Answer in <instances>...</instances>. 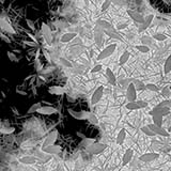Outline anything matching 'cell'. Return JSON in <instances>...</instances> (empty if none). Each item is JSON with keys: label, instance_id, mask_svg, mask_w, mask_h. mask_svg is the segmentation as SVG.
<instances>
[{"label": "cell", "instance_id": "obj_60", "mask_svg": "<svg viewBox=\"0 0 171 171\" xmlns=\"http://www.w3.org/2000/svg\"><path fill=\"white\" fill-rule=\"evenodd\" d=\"M0 2H1V3H2V4H3V3H4V2H6V0H0Z\"/></svg>", "mask_w": 171, "mask_h": 171}, {"label": "cell", "instance_id": "obj_46", "mask_svg": "<svg viewBox=\"0 0 171 171\" xmlns=\"http://www.w3.org/2000/svg\"><path fill=\"white\" fill-rule=\"evenodd\" d=\"M85 70H86V66H83V65H76L75 66V72L77 74H83V72H85Z\"/></svg>", "mask_w": 171, "mask_h": 171}, {"label": "cell", "instance_id": "obj_54", "mask_svg": "<svg viewBox=\"0 0 171 171\" xmlns=\"http://www.w3.org/2000/svg\"><path fill=\"white\" fill-rule=\"evenodd\" d=\"M26 34H27L28 37L30 38H31V40H32V41H34V42H37V43H38V40H37V38H35V37H34V35H33V34H31L30 32H27V33H26Z\"/></svg>", "mask_w": 171, "mask_h": 171}, {"label": "cell", "instance_id": "obj_10", "mask_svg": "<svg viewBox=\"0 0 171 171\" xmlns=\"http://www.w3.org/2000/svg\"><path fill=\"white\" fill-rule=\"evenodd\" d=\"M104 29H102L98 25H96L95 30H94V41L98 47L102 46V42H103V38H104Z\"/></svg>", "mask_w": 171, "mask_h": 171}, {"label": "cell", "instance_id": "obj_50", "mask_svg": "<svg viewBox=\"0 0 171 171\" xmlns=\"http://www.w3.org/2000/svg\"><path fill=\"white\" fill-rule=\"evenodd\" d=\"M111 2L114 4H115V6H124V0H111Z\"/></svg>", "mask_w": 171, "mask_h": 171}, {"label": "cell", "instance_id": "obj_38", "mask_svg": "<svg viewBox=\"0 0 171 171\" xmlns=\"http://www.w3.org/2000/svg\"><path fill=\"white\" fill-rule=\"evenodd\" d=\"M146 89L150 91H152V92H158V87L155 85V83H146Z\"/></svg>", "mask_w": 171, "mask_h": 171}, {"label": "cell", "instance_id": "obj_11", "mask_svg": "<svg viewBox=\"0 0 171 171\" xmlns=\"http://www.w3.org/2000/svg\"><path fill=\"white\" fill-rule=\"evenodd\" d=\"M149 127H150V128L152 129L157 136H162V137H169L170 136V134L168 133L163 126H158V125H156L154 123H151V124H149Z\"/></svg>", "mask_w": 171, "mask_h": 171}, {"label": "cell", "instance_id": "obj_29", "mask_svg": "<svg viewBox=\"0 0 171 171\" xmlns=\"http://www.w3.org/2000/svg\"><path fill=\"white\" fill-rule=\"evenodd\" d=\"M152 120H153V123L158 125V126H162L163 122H164V117L162 115H152Z\"/></svg>", "mask_w": 171, "mask_h": 171}, {"label": "cell", "instance_id": "obj_3", "mask_svg": "<svg viewBox=\"0 0 171 171\" xmlns=\"http://www.w3.org/2000/svg\"><path fill=\"white\" fill-rule=\"evenodd\" d=\"M41 32H42V37L45 40V42L48 43V44H52V30H50L49 26L46 23H42V25H41Z\"/></svg>", "mask_w": 171, "mask_h": 171}, {"label": "cell", "instance_id": "obj_8", "mask_svg": "<svg viewBox=\"0 0 171 171\" xmlns=\"http://www.w3.org/2000/svg\"><path fill=\"white\" fill-rule=\"evenodd\" d=\"M160 157V154L156 153V152H149V153H144V154H141L139 156V160L142 163H151V162H154L155 160Z\"/></svg>", "mask_w": 171, "mask_h": 171}, {"label": "cell", "instance_id": "obj_52", "mask_svg": "<svg viewBox=\"0 0 171 171\" xmlns=\"http://www.w3.org/2000/svg\"><path fill=\"white\" fill-rule=\"evenodd\" d=\"M1 38L4 41V42H7V43H11V40H10V38H9L8 37H7L6 34H4V33H2V34H1Z\"/></svg>", "mask_w": 171, "mask_h": 171}, {"label": "cell", "instance_id": "obj_45", "mask_svg": "<svg viewBox=\"0 0 171 171\" xmlns=\"http://www.w3.org/2000/svg\"><path fill=\"white\" fill-rule=\"evenodd\" d=\"M102 69H103L102 64H96V65L93 66V69H91V73H98Z\"/></svg>", "mask_w": 171, "mask_h": 171}, {"label": "cell", "instance_id": "obj_19", "mask_svg": "<svg viewBox=\"0 0 171 171\" xmlns=\"http://www.w3.org/2000/svg\"><path fill=\"white\" fill-rule=\"evenodd\" d=\"M76 37H77L76 32H66L62 35L60 41H61V43H63V44H66V43H70L71 41H73Z\"/></svg>", "mask_w": 171, "mask_h": 171}, {"label": "cell", "instance_id": "obj_43", "mask_svg": "<svg viewBox=\"0 0 171 171\" xmlns=\"http://www.w3.org/2000/svg\"><path fill=\"white\" fill-rule=\"evenodd\" d=\"M34 67L37 69V72H40L42 70V64L40 63V60L38 58H35L34 59Z\"/></svg>", "mask_w": 171, "mask_h": 171}, {"label": "cell", "instance_id": "obj_18", "mask_svg": "<svg viewBox=\"0 0 171 171\" xmlns=\"http://www.w3.org/2000/svg\"><path fill=\"white\" fill-rule=\"evenodd\" d=\"M106 78H107V81L110 83L111 86H115L117 85V77H115V73L111 71V69H106Z\"/></svg>", "mask_w": 171, "mask_h": 171}, {"label": "cell", "instance_id": "obj_13", "mask_svg": "<svg viewBox=\"0 0 171 171\" xmlns=\"http://www.w3.org/2000/svg\"><path fill=\"white\" fill-rule=\"evenodd\" d=\"M43 152L46 154H50V155H57L61 152V146H56V144H52V146H45V148H42Z\"/></svg>", "mask_w": 171, "mask_h": 171}, {"label": "cell", "instance_id": "obj_56", "mask_svg": "<svg viewBox=\"0 0 171 171\" xmlns=\"http://www.w3.org/2000/svg\"><path fill=\"white\" fill-rule=\"evenodd\" d=\"M11 109L13 110V114L15 115H19V111H18L17 108H15V107H11Z\"/></svg>", "mask_w": 171, "mask_h": 171}, {"label": "cell", "instance_id": "obj_9", "mask_svg": "<svg viewBox=\"0 0 171 171\" xmlns=\"http://www.w3.org/2000/svg\"><path fill=\"white\" fill-rule=\"evenodd\" d=\"M58 131H52V133H49L46 136L45 140L43 141V144H42V148H45V146H52V144H55L56 142L57 138H58Z\"/></svg>", "mask_w": 171, "mask_h": 171}, {"label": "cell", "instance_id": "obj_23", "mask_svg": "<svg viewBox=\"0 0 171 171\" xmlns=\"http://www.w3.org/2000/svg\"><path fill=\"white\" fill-rule=\"evenodd\" d=\"M171 72V55H169L165 60V63H164V74L168 75Z\"/></svg>", "mask_w": 171, "mask_h": 171}, {"label": "cell", "instance_id": "obj_41", "mask_svg": "<svg viewBox=\"0 0 171 171\" xmlns=\"http://www.w3.org/2000/svg\"><path fill=\"white\" fill-rule=\"evenodd\" d=\"M8 57H9V59L11 60V61H13V62H18V58L16 57V55L14 54V52H8Z\"/></svg>", "mask_w": 171, "mask_h": 171}, {"label": "cell", "instance_id": "obj_26", "mask_svg": "<svg viewBox=\"0 0 171 171\" xmlns=\"http://www.w3.org/2000/svg\"><path fill=\"white\" fill-rule=\"evenodd\" d=\"M141 132L146 135V136H148V137H151V138H153V137H155L156 136V134L154 133V132L152 131V129L149 127V125H144V126L141 127Z\"/></svg>", "mask_w": 171, "mask_h": 171}, {"label": "cell", "instance_id": "obj_7", "mask_svg": "<svg viewBox=\"0 0 171 171\" xmlns=\"http://www.w3.org/2000/svg\"><path fill=\"white\" fill-rule=\"evenodd\" d=\"M151 115H162L163 117H166V115H168L170 114V107H168V106H160V105H156L155 107L153 108L152 110H151L150 112H149Z\"/></svg>", "mask_w": 171, "mask_h": 171}, {"label": "cell", "instance_id": "obj_2", "mask_svg": "<svg viewBox=\"0 0 171 171\" xmlns=\"http://www.w3.org/2000/svg\"><path fill=\"white\" fill-rule=\"evenodd\" d=\"M115 49H117V44L108 45V46H106L105 48H103V49L101 50L100 54H98V56H97V58H96V60H97V61H102V60H105L106 58L111 56V55L115 52Z\"/></svg>", "mask_w": 171, "mask_h": 171}, {"label": "cell", "instance_id": "obj_37", "mask_svg": "<svg viewBox=\"0 0 171 171\" xmlns=\"http://www.w3.org/2000/svg\"><path fill=\"white\" fill-rule=\"evenodd\" d=\"M162 95L165 98H169L171 97V89L170 87H165V88L162 90Z\"/></svg>", "mask_w": 171, "mask_h": 171}, {"label": "cell", "instance_id": "obj_14", "mask_svg": "<svg viewBox=\"0 0 171 171\" xmlns=\"http://www.w3.org/2000/svg\"><path fill=\"white\" fill-rule=\"evenodd\" d=\"M48 93L52 95L61 96L65 93V90H64V88L61 86H50L49 88H48Z\"/></svg>", "mask_w": 171, "mask_h": 171}, {"label": "cell", "instance_id": "obj_51", "mask_svg": "<svg viewBox=\"0 0 171 171\" xmlns=\"http://www.w3.org/2000/svg\"><path fill=\"white\" fill-rule=\"evenodd\" d=\"M16 93H17V94H20V95H27V92L24 91L23 89H20V87H17V88H16Z\"/></svg>", "mask_w": 171, "mask_h": 171}, {"label": "cell", "instance_id": "obj_4", "mask_svg": "<svg viewBox=\"0 0 171 171\" xmlns=\"http://www.w3.org/2000/svg\"><path fill=\"white\" fill-rule=\"evenodd\" d=\"M69 114L76 120H88L89 115H90V112L89 111H85V110H80V111H76V110L72 109V108H69L67 109Z\"/></svg>", "mask_w": 171, "mask_h": 171}, {"label": "cell", "instance_id": "obj_59", "mask_svg": "<svg viewBox=\"0 0 171 171\" xmlns=\"http://www.w3.org/2000/svg\"><path fill=\"white\" fill-rule=\"evenodd\" d=\"M29 56H34V52H29Z\"/></svg>", "mask_w": 171, "mask_h": 171}, {"label": "cell", "instance_id": "obj_32", "mask_svg": "<svg viewBox=\"0 0 171 171\" xmlns=\"http://www.w3.org/2000/svg\"><path fill=\"white\" fill-rule=\"evenodd\" d=\"M154 38L152 37H149V35H146V37H142L141 38V43L142 44H144V45H148L149 47L151 46V45H153L154 44Z\"/></svg>", "mask_w": 171, "mask_h": 171}, {"label": "cell", "instance_id": "obj_25", "mask_svg": "<svg viewBox=\"0 0 171 171\" xmlns=\"http://www.w3.org/2000/svg\"><path fill=\"white\" fill-rule=\"evenodd\" d=\"M153 38L155 41H157V42H164V41L168 40V35L166 34V33L164 32H156L153 34Z\"/></svg>", "mask_w": 171, "mask_h": 171}, {"label": "cell", "instance_id": "obj_20", "mask_svg": "<svg viewBox=\"0 0 171 171\" xmlns=\"http://www.w3.org/2000/svg\"><path fill=\"white\" fill-rule=\"evenodd\" d=\"M0 25H1V29L3 31H6V32L8 33H12V34H15V30H14V29L12 28V26L10 25L8 21L4 20V19L0 20Z\"/></svg>", "mask_w": 171, "mask_h": 171}, {"label": "cell", "instance_id": "obj_36", "mask_svg": "<svg viewBox=\"0 0 171 171\" xmlns=\"http://www.w3.org/2000/svg\"><path fill=\"white\" fill-rule=\"evenodd\" d=\"M41 106H42V105H41V103H35V104H33L30 108H29L27 114L31 115V114H34V112H38V108H40Z\"/></svg>", "mask_w": 171, "mask_h": 171}, {"label": "cell", "instance_id": "obj_21", "mask_svg": "<svg viewBox=\"0 0 171 171\" xmlns=\"http://www.w3.org/2000/svg\"><path fill=\"white\" fill-rule=\"evenodd\" d=\"M125 138H126V132H125L124 128H122L115 137V142H117L118 146H122L125 141Z\"/></svg>", "mask_w": 171, "mask_h": 171}, {"label": "cell", "instance_id": "obj_1", "mask_svg": "<svg viewBox=\"0 0 171 171\" xmlns=\"http://www.w3.org/2000/svg\"><path fill=\"white\" fill-rule=\"evenodd\" d=\"M107 144L106 143H103V142H93L91 143L89 146H87L86 150L88 151L90 154H94V155H97V154L104 152V151L107 149Z\"/></svg>", "mask_w": 171, "mask_h": 171}, {"label": "cell", "instance_id": "obj_57", "mask_svg": "<svg viewBox=\"0 0 171 171\" xmlns=\"http://www.w3.org/2000/svg\"><path fill=\"white\" fill-rule=\"evenodd\" d=\"M76 135H77V136H80V138H81V139H86V138H88V137L85 136V135H83V134L79 133V132H76Z\"/></svg>", "mask_w": 171, "mask_h": 171}, {"label": "cell", "instance_id": "obj_44", "mask_svg": "<svg viewBox=\"0 0 171 171\" xmlns=\"http://www.w3.org/2000/svg\"><path fill=\"white\" fill-rule=\"evenodd\" d=\"M131 83H133V79H125V80H121L120 81V85H121L122 87H123V88H125V87H128V85Z\"/></svg>", "mask_w": 171, "mask_h": 171}, {"label": "cell", "instance_id": "obj_47", "mask_svg": "<svg viewBox=\"0 0 171 171\" xmlns=\"http://www.w3.org/2000/svg\"><path fill=\"white\" fill-rule=\"evenodd\" d=\"M60 61H61V63L63 64L64 66H66V67H73V65H72L71 62L67 61V60L64 59V58H60Z\"/></svg>", "mask_w": 171, "mask_h": 171}, {"label": "cell", "instance_id": "obj_33", "mask_svg": "<svg viewBox=\"0 0 171 171\" xmlns=\"http://www.w3.org/2000/svg\"><path fill=\"white\" fill-rule=\"evenodd\" d=\"M135 48H136L138 52H140L141 54H148V52H150V47H149L148 45H144V44L136 45Z\"/></svg>", "mask_w": 171, "mask_h": 171}, {"label": "cell", "instance_id": "obj_35", "mask_svg": "<svg viewBox=\"0 0 171 171\" xmlns=\"http://www.w3.org/2000/svg\"><path fill=\"white\" fill-rule=\"evenodd\" d=\"M105 33H106V34H107L109 38H115V40H120V41H121V37H120V35H118L117 33L115 32L114 29H111V30H106Z\"/></svg>", "mask_w": 171, "mask_h": 171}, {"label": "cell", "instance_id": "obj_15", "mask_svg": "<svg viewBox=\"0 0 171 171\" xmlns=\"http://www.w3.org/2000/svg\"><path fill=\"white\" fill-rule=\"evenodd\" d=\"M127 14L129 15V17L133 19L134 21H136L137 24H143L144 23V18L140 13L138 12H135V11H132V10H128L127 11Z\"/></svg>", "mask_w": 171, "mask_h": 171}, {"label": "cell", "instance_id": "obj_28", "mask_svg": "<svg viewBox=\"0 0 171 171\" xmlns=\"http://www.w3.org/2000/svg\"><path fill=\"white\" fill-rule=\"evenodd\" d=\"M133 83L138 91H142L144 89H146V83H144L143 81L139 80V79H133Z\"/></svg>", "mask_w": 171, "mask_h": 171}, {"label": "cell", "instance_id": "obj_17", "mask_svg": "<svg viewBox=\"0 0 171 171\" xmlns=\"http://www.w3.org/2000/svg\"><path fill=\"white\" fill-rule=\"evenodd\" d=\"M37 162L38 158L32 155L23 156V157L19 158V163L23 164V165H34V164H37Z\"/></svg>", "mask_w": 171, "mask_h": 171}, {"label": "cell", "instance_id": "obj_61", "mask_svg": "<svg viewBox=\"0 0 171 171\" xmlns=\"http://www.w3.org/2000/svg\"><path fill=\"white\" fill-rule=\"evenodd\" d=\"M170 89H171V86H170Z\"/></svg>", "mask_w": 171, "mask_h": 171}, {"label": "cell", "instance_id": "obj_31", "mask_svg": "<svg viewBox=\"0 0 171 171\" xmlns=\"http://www.w3.org/2000/svg\"><path fill=\"white\" fill-rule=\"evenodd\" d=\"M14 132H15V128H14L13 126H1V128H0V133L3 134V135H11L13 134Z\"/></svg>", "mask_w": 171, "mask_h": 171}, {"label": "cell", "instance_id": "obj_58", "mask_svg": "<svg viewBox=\"0 0 171 171\" xmlns=\"http://www.w3.org/2000/svg\"><path fill=\"white\" fill-rule=\"evenodd\" d=\"M40 52H41L40 49H38L37 52H35V58H38V56H40Z\"/></svg>", "mask_w": 171, "mask_h": 171}, {"label": "cell", "instance_id": "obj_24", "mask_svg": "<svg viewBox=\"0 0 171 171\" xmlns=\"http://www.w3.org/2000/svg\"><path fill=\"white\" fill-rule=\"evenodd\" d=\"M96 25H98L102 29H104V31H106V30H111V29H114V28H112V26L110 25L108 21L103 20V19H100V20H97Z\"/></svg>", "mask_w": 171, "mask_h": 171}, {"label": "cell", "instance_id": "obj_48", "mask_svg": "<svg viewBox=\"0 0 171 171\" xmlns=\"http://www.w3.org/2000/svg\"><path fill=\"white\" fill-rule=\"evenodd\" d=\"M25 45H28V46H30V47H37L38 46V43L37 42H34V41H25Z\"/></svg>", "mask_w": 171, "mask_h": 171}, {"label": "cell", "instance_id": "obj_27", "mask_svg": "<svg viewBox=\"0 0 171 171\" xmlns=\"http://www.w3.org/2000/svg\"><path fill=\"white\" fill-rule=\"evenodd\" d=\"M129 57H131L129 52H124L123 54L121 55V57H120V60H119L120 65H124L125 63H127V61L129 60Z\"/></svg>", "mask_w": 171, "mask_h": 171}, {"label": "cell", "instance_id": "obj_42", "mask_svg": "<svg viewBox=\"0 0 171 171\" xmlns=\"http://www.w3.org/2000/svg\"><path fill=\"white\" fill-rule=\"evenodd\" d=\"M127 24L126 23H119L118 24L117 26H115V29H117V30H124V29H126L127 28Z\"/></svg>", "mask_w": 171, "mask_h": 171}, {"label": "cell", "instance_id": "obj_40", "mask_svg": "<svg viewBox=\"0 0 171 171\" xmlns=\"http://www.w3.org/2000/svg\"><path fill=\"white\" fill-rule=\"evenodd\" d=\"M111 0H104L102 3V11H106V10L109 9L110 4H111Z\"/></svg>", "mask_w": 171, "mask_h": 171}, {"label": "cell", "instance_id": "obj_22", "mask_svg": "<svg viewBox=\"0 0 171 171\" xmlns=\"http://www.w3.org/2000/svg\"><path fill=\"white\" fill-rule=\"evenodd\" d=\"M125 108H126L127 110H131V111H133V110H138V109H141L140 105H139L138 101H134V102H127L126 105H125Z\"/></svg>", "mask_w": 171, "mask_h": 171}, {"label": "cell", "instance_id": "obj_30", "mask_svg": "<svg viewBox=\"0 0 171 171\" xmlns=\"http://www.w3.org/2000/svg\"><path fill=\"white\" fill-rule=\"evenodd\" d=\"M154 19H155V16L153 15V14H149L148 16L146 17V19H144V26L146 27V29L148 28H150L151 26H152V24H153V21H154Z\"/></svg>", "mask_w": 171, "mask_h": 171}, {"label": "cell", "instance_id": "obj_39", "mask_svg": "<svg viewBox=\"0 0 171 171\" xmlns=\"http://www.w3.org/2000/svg\"><path fill=\"white\" fill-rule=\"evenodd\" d=\"M25 21H26V24H27L28 28L30 29L31 31H35V25H34V21H32V20H31V19H28V18H26V19H25Z\"/></svg>", "mask_w": 171, "mask_h": 171}, {"label": "cell", "instance_id": "obj_55", "mask_svg": "<svg viewBox=\"0 0 171 171\" xmlns=\"http://www.w3.org/2000/svg\"><path fill=\"white\" fill-rule=\"evenodd\" d=\"M37 87L38 86H31V89H32V92H33V94L34 95H37L38 94V91H37Z\"/></svg>", "mask_w": 171, "mask_h": 171}, {"label": "cell", "instance_id": "obj_53", "mask_svg": "<svg viewBox=\"0 0 171 171\" xmlns=\"http://www.w3.org/2000/svg\"><path fill=\"white\" fill-rule=\"evenodd\" d=\"M138 103H139V105H140L141 108H146V106H148V103L144 102V101H138Z\"/></svg>", "mask_w": 171, "mask_h": 171}, {"label": "cell", "instance_id": "obj_5", "mask_svg": "<svg viewBox=\"0 0 171 171\" xmlns=\"http://www.w3.org/2000/svg\"><path fill=\"white\" fill-rule=\"evenodd\" d=\"M103 94H104V87L98 86L94 90V92L92 93V95H91V100H90L91 104L92 105L97 104V103L101 101V98L103 97Z\"/></svg>", "mask_w": 171, "mask_h": 171}, {"label": "cell", "instance_id": "obj_49", "mask_svg": "<svg viewBox=\"0 0 171 171\" xmlns=\"http://www.w3.org/2000/svg\"><path fill=\"white\" fill-rule=\"evenodd\" d=\"M43 55H44V57L46 58V60L48 62H50L52 61V57H50V55H49V52H47V50H45V49H43Z\"/></svg>", "mask_w": 171, "mask_h": 171}, {"label": "cell", "instance_id": "obj_12", "mask_svg": "<svg viewBox=\"0 0 171 171\" xmlns=\"http://www.w3.org/2000/svg\"><path fill=\"white\" fill-rule=\"evenodd\" d=\"M58 112V109L50 105L47 106H41L38 110V114L40 115H55Z\"/></svg>", "mask_w": 171, "mask_h": 171}, {"label": "cell", "instance_id": "obj_6", "mask_svg": "<svg viewBox=\"0 0 171 171\" xmlns=\"http://www.w3.org/2000/svg\"><path fill=\"white\" fill-rule=\"evenodd\" d=\"M137 89L135 87L134 83H131L126 88V100L127 102H134L137 100Z\"/></svg>", "mask_w": 171, "mask_h": 171}, {"label": "cell", "instance_id": "obj_16", "mask_svg": "<svg viewBox=\"0 0 171 171\" xmlns=\"http://www.w3.org/2000/svg\"><path fill=\"white\" fill-rule=\"evenodd\" d=\"M133 157H134V151L132 149H127L123 154V157H122V165L123 166L128 165L132 162Z\"/></svg>", "mask_w": 171, "mask_h": 171}, {"label": "cell", "instance_id": "obj_34", "mask_svg": "<svg viewBox=\"0 0 171 171\" xmlns=\"http://www.w3.org/2000/svg\"><path fill=\"white\" fill-rule=\"evenodd\" d=\"M88 121L93 125L100 124V120H98V118L96 117V115L92 114V112H90V115H89V118H88Z\"/></svg>", "mask_w": 171, "mask_h": 171}]
</instances>
